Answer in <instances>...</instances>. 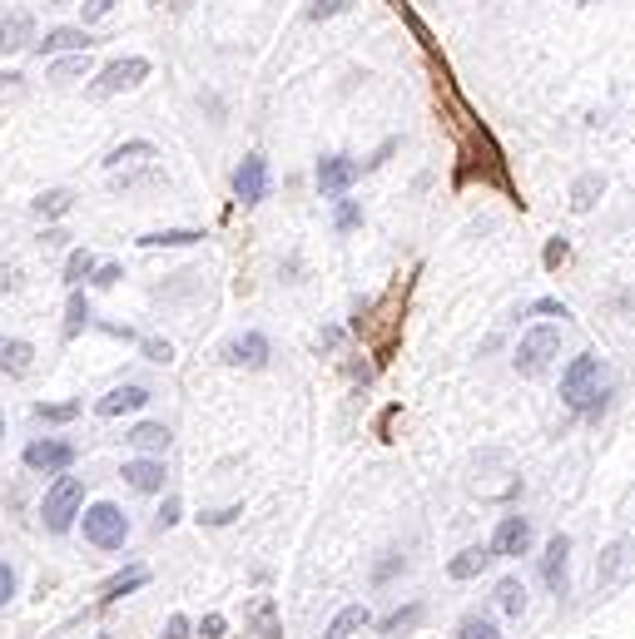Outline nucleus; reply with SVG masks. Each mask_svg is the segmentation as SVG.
<instances>
[{
    "label": "nucleus",
    "mask_w": 635,
    "mask_h": 639,
    "mask_svg": "<svg viewBox=\"0 0 635 639\" xmlns=\"http://www.w3.org/2000/svg\"><path fill=\"white\" fill-rule=\"evenodd\" d=\"M239 516V505H229V511H208V516H199L204 526H229V521Z\"/></svg>",
    "instance_id": "43"
},
{
    "label": "nucleus",
    "mask_w": 635,
    "mask_h": 639,
    "mask_svg": "<svg viewBox=\"0 0 635 639\" xmlns=\"http://www.w3.org/2000/svg\"><path fill=\"white\" fill-rule=\"evenodd\" d=\"M234 194L243 204H263L269 198V159L263 155H249L239 169H234Z\"/></svg>",
    "instance_id": "10"
},
{
    "label": "nucleus",
    "mask_w": 635,
    "mask_h": 639,
    "mask_svg": "<svg viewBox=\"0 0 635 639\" xmlns=\"http://www.w3.org/2000/svg\"><path fill=\"white\" fill-rule=\"evenodd\" d=\"M120 278H125V273H120V263H104V269H94L90 283H94V288H115Z\"/></svg>",
    "instance_id": "38"
},
{
    "label": "nucleus",
    "mask_w": 635,
    "mask_h": 639,
    "mask_svg": "<svg viewBox=\"0 0 635 639\" xmlns=\"http://www.w3.org/2000/svg\"><path fill=\"white\" fill-rule=\"evenodd\" d=\"M80 505H84V481L80 476H60V481L45 491L41 501V521L50 536H65V530L75 526V516H80Z\"/></svg>",
    "instance_id": "3"
},
{
    "label": "nucleus",
    "mask_w": 635,
    "mask_h": 639,
    "mask_svg": "<svg viewBox=\"0 0 635 639\" xmlns=\"http://www.w3.org/2000/svg\"><path fill=\"white\" fill-rule=\"evenodd\" d=\"M65 238H70V233H60V228H45V238H41V243H45V248H60Z\"/></svg>",
    "instance_id": "45"
},
{
    "label": "nucleus",
    "mask_w": 635,
    "mask_h": 639,
    "mask_svg": "<svg viewBox=\"0 0 635 639\" xmlns=\"http://www.w3.org/2000/svg\"><path fill=\"white\" fill-rule=\"evenodd\" d=\"M84 540H90L94 550H125L129 540V516L120 511V505L100 501L84 511Z\"/></svg>",
    "instance_id": "4"
},
{
    "label": "nucleus",
    "mask_w": 635,
    "mask_h": 639,
    "mask_svg": "<svg viewBox=\"0 0 635 639\" xmlns=\"http://www.w3.org/2000/svg\"><path fill=\"white\" fill-rule=\"evenodd\" d=\"M542 585L552 595H566L571 585V536H552L542 550Z\"/></svg>",
    "instance_id": "8"
},
{
    "label": "nucleus",
    "mask_w": 635,
    "mask_h": 639,
    "mask_svg": "<svg viewBox=\"0 0 635 639\" xmlns=\"http://www.w3.org/2000/svg\"><path fill=\"white\" fill-rule=\"evenodd\" d=\"M562 259H566V243H552V248H546V263H552V269H556Z\"/></svg>",
    "instance_id": "46"
},
{
    "label": "nucleus",
    "mask_w": 635,
    "mask_h": 639,
    "mask_svg": "<svg viewBox=\"0 0 635 639\" xmlns=\"http://www.w3.org/2000/svg\"><path fill=\"white\" fill-rule=\"evenodd\" d=\"M75 442H60V436H41V442L25 446V466L31 471H70L75 466Z\"/></svg>",
    "instance_id": "9"
},
{
    "label": "nucleus",
    "mask_w": 635,
    "mask_h": 639,
    "mask_svg": "<svg viewBox=\"0 0 635 639\" xmlns=\"http://www.w3.org/2000/svg\"><path fill=\"white\" fill-rule=\"evenodd\" d=\"M70 208H75L70 189H45V194L35 198V214H41V218H60V214H70Z\"/></svg>",
    "instance_id": "24"
},
{
    "label": "nucleus",
    "mask_w": 635,
    "mask_h": 639,
    "mask_svg": "<svg viewBox=\"0 0 635 639\" xmlns=\"http://www.w3.org/2000/svg\"><path fill=\"white\" fill-rule=\"evenodd\" d=\"M149 80V60L145 55H125V60H115V65H104L100 75H94V84H90V94H125V90H139V84Z\"/></svg>",
    "instance_id": "5"
},
{
    "label": "nucleus",
    "mask_w": 635,
    "mask_h": 639,
    "mask_svg": "<svg viewBox=\"0 0 635 639\" xmlns=\"http://www.w3.org/2000/svg\"><path fill=\"white\" fill-rule=\"evenodd\" d=\"M457 639H501V629L491 625L487 615H467V619L457 625Z\"/></svg>",
    "instance_id": "30"
},
{
    "label": "nucleus",
    "mask_w": 635,
    "mask_h": 639,
    "mask_svg": "<svg viewBox=\"0 0 635 639\" xmlns=\"http://www.w3.org/2000/svg\"><path fill=\"white\" fill-rule=\"evenodd\" d=\"M367 625H373V609H367V605H348V609H338V615H333V625H328L324 639H353L358 629H367Z\"/></svg>",
    "instance_id": "17"
},
{
    "label": "nucleus",
    "mask_w": 635,
    "mask_h": 639,
    "mask_svg": "<svg viewBox=\"0 0 635 639\" xmlns=\"http://www.w3.org/2000/svg\"><path fill=\"white\" fill-rule=\"evenodd\" d=\"M11 94H21V75H0V100H11Z\"/></svg>",
    "instance_id": "44"
},
{
    "label": "nucleus",
    "mask_w": 635,
    "mask_h": 639,
    "mask_svg": "<svg viewBox=\"0 0 635 639\" xmlns=\"http://www.w3.org/2000/svg\"><path fill=\"white\" fill-rule=\"evenodd\" d=\"M532 312H546V318H571V312H566V303H556V298L532 303Z\"/></svg>",
    "instance_id": "41"
},
{
    "label": "nucleus",
    "mask_w": 635,
    "mask_h": 639,
    "mask_svg": "<svg viewBox=\"0 0 635 639\" xmlns=\"http://www.w3.org/2000/svg\"><path fill=\"white\" fill-rule=\"evenodd\" d=\"M497 605H501V615L521 619V615H526V585H521V580H517V575L497 580Z\"/></svg>",
    "instance_id": "20"
},
{
    "label": "nucleus",
    "mask_w": 635,
    "mask_h": 639,
    "mask_svg": "<svg viewBox=\"0 0 635 639\" xmlns=\"http://www.w3.org/2000/svg\"><path fill=\"white\" fill-rule=\"evenodd\" d=\"M397 570H407V560H402V556H397V550H387V560H383V566H377V570H373V580H377V585H387V580H393V575H397Z\"/></svg>",
    "instance_id": "35"
},
{
    "label": "nucleus",
    "mask_w": 635,
    "mask_h": 639,
    "mask_svg": "<svg viewBox=\"0 0 635 639\" xmlns=\"http://www.w3.org/2000/svg\"><path fill=\"white\" fill-rule=\"evenodd\" d=\"M55 5H70V0H55Z\"/></svg>",
    "instance_id": "48"
},
{
    "label": "nucleus",
    "mask_w": 635,
    "mask_h": 639,
    "mask_svg": "<svg viewBox=\"0 0 635 639\" xmlns=\"http://www.w3.org/2000/svg\"><path fill=\"white\" fill-rule=\"evenodd\" d=\"M165 639H189V619H184V615H169V625H165Z\"/></svg>",
    "instance_id": "42"
},
{
    "label": "nucleus",
    "mask_w": 635,
    "mask_h": 639,
    "mask_svg": "<svg viewBox=\"0 0 635 639\" xmlns=\"http://www.w3.org/2000/svg\"><path fill=\"white\" fill-rule=\"evenodd\" d=\"M35 362V347L25 338H0V372L5 377H25Z\"/></svg>",
    "instance_id": "16"
},
{
    "label": "nucleus",
    "mask_w": 635,
    "mask_h": 639,
    "mask_svg": "<svg viewBox=\"0 0 635 639\" xmlns=\"http://www.w3.org/2000/svg\"><path fill=\"white\" fill-rule=\"evenodd\" d=\"M149 580V570L145 566H135V570H125V575H115L110 585H104V600H120V595H129V590H139Z\"/></svg>",
    "instance_id": "29"
},
{
    "label": "nucleus",
    "mask_w": 635,
    "mask_h": 639,
    "mask_svg": "<svg viewBox=\"0 0 635 639\" xmlns=\"http://www.w3.org/2000/svg\"><path fill=\"white\" fill-rule=\"evenodd\" d=\"M125 486L129 491H165V461L155 456H139V461H125Z\"/></svg>",
    "instance_id": "13"
},
{
    "label": "nucleus",
    "mask_w": 635,
    "mask_h": 639,
    "mask_svg": "<svg viewBox=\"0 0 635 639\" xmlns=\"http://www.w3.org/2000/svg\"><path fill=\"white\" fill-rule=\"evenodd\" d=\"M115 5H120V0H80V15H84V25H90V21H104V15L115 11Z\"/></svg>",
    "instance_id": "34"
},
{
    "label": "nucleus",
    "mask_w": 635,
    "mask_h": 639,
    "mask_svg": "<svg viewBox=\"0 0 635 639\" xmlns=\"http://www.w3.org/2000/svg\"><path fill=\"white\" fill-rule=\"evenodd\" d=\"M601 189H605L601 174H581V179H576V189H571V208H576V214L596 208V194H601Z\"/></svg>",
    "instance_id": "25"
},
{
    "label": "nucleus",
    "mask_w": 635,
    "mask_h": 639,
    "mask_svg": "<svg viewBox=\"0 0 635 639\" xmlns=\"http://www.w3.org/2000/svg\"><path fill=\"white\" fill-rule=\"evenodd\" d=\"M129 446H139V452H169V442H174V436H169V426L165 422H139L135 432L125 436Z\"/></svg>",
    "instance_id": "19"
},
{
    "label": "nucleus",
    "mask_w": 635,
    "mask_h": 639,
    "mask_svg": "<svg viewBox=\"0 0 635 639\" xmlns=\"http://www.w3.org/2000/svg\"><path fill=\"white\" fill-rule=\"evenodd\" d=\"M199 228H159V233H145L139 238V248H189V243H199Z\"/></svg>",
    "instance_id": "21"
},
{
    "label": "nucleus",
    "mask_w": 635,
    "mask_h": 639,
    "mask_svg": "<svg viewBox=\"0 0 635 639\" xmlns=\"http://www.w3.org/2000/svg\"><path fill=\"white\" fill-rule=\"evenodd\" d=\"M35 41V21L25 11L0 15V50H25Z\"/></svg>",
    "instance_id": "15"
},
{
    "label": "nucleus",
    "mask_w": 635,
    "mask_h": 639,
    "mask_svg": "<svg viewBox=\"0 0 635 639\" xmlns=\"http://www.w3.org/2000/svg\"><path fill=\"white\" fill-rule=\"evenodd\" d=\"M159 149L149 145V139H129V145H120V149H110V155H104V164L110 169H125V164H135V159H155Z\"/></svg>",
    "instance_id": "22"
},
{
    "label": "nucleus",
    "mask_w": 635,
    "mask_h": 639,
    "mask_svg": "<svg viewBox=\"0 0 635 639\" xmlns=\"http://www.w3.org/2000/svg\"><path fill=\"white\" fill-rule=\"evenodd\" d=\"M417 619H422V605H417V600H412V605H407V609H393V615H387L377 629H383V635H407V629H412Z\"/></svg>",
    "instance_id": "28"
},
{
    "label": "nucleus",
    "mask_w": 635,
    "mask_h": 639,
    "mask_svg": "<svg viewBox=\"0 0 635 639\" xmlns=\"http://www.w3.org/2000/svg\"><path fill=\"white\" fill-rule=\"evenodd\" d=\"M491 560H497V550H491V540H487V546H467V550H462V556H452L447 575H452V580H477L481 570L491 566Z\"/></svg>",
    "instance_id": "14"
},
{
    "label": "nucleus",
    "mask_w": 635,
    "mask_h": 639,
    "mask_svg": "<svg viewBox=\"0 0 635 639\" xmlns=\"http://www.w3.org/2000/svg\"><path fill=\"white\" fill-rule=\"evenodd\" d=\"M145 402H149V387L125 381V387H115L110 397H100V402H94V412H100V417H125V412H139Z\"/></svg>",
    "instance_id": "12"
},
{
    "label": "nucleus",
    "mask_w": 635,
    "mask_h": 639,
    "mask_svg": "<svg viewBox=\"0 0 635 639\" xmlns=\"http://www.w3.org/2000/svg\"><path fill=\"white\" fill-rule=\"evenodd\" d=\"M491 550H497V560H521V556H532V521L521 516V511L501 516L497 530H491Z\"/></svg>",
    "instance_id": "6"
},
{
    "label": "nucleus",
    "mask_w": 635,
    "mask_h": 639,
    "mask_svg": "<svg viewBox=\"0 0 635 639\" xmlns=\"http://www.w3.org/2000/svg\"><path fill=\"white\" fill-rule=\"evenodd\" d=\"M556 357H562V328H556V322H536V328L521 332L511 367H517L521 377H542Z\"/></svg>",
    "instance_id": "1"
},
{
    "label": "nucleus",
    "mask_w": 635,
    "mask_h": 639,
    "mask_svg": "<svg viewBox=\"0 0 635 639\" xmlns=\"http://www.w3.org/2000/svg\"><path fill=\"white\" fill-rule=\"evenodd\" d=\"M90 322V303H84L80 288H70V308H65V342L80 338V328Z\"/></svg>",
    "instance_id": "26"
},
{
    "label": "nucleus",
    "mask_w": 635,
    "mask_h": 639,
    "mask_svg": "<svg viewBox=\"0 0 635 639\" xmlns=\"http://www.w3.org/2000/svg\"><path fill=\"white\" fill-rule=\"evenodd\" d=\"M224 629H229V625H224V615H204L199 635H204V639H224Z\"/></svg>",
    "instance_id": "40"
},
{
    "label": "nucleus",
    "mask_w": 635,
    "mask_h": 639,
    "mask_svg": "<svg viewBox=\"0 0 635 639\" xmlns=\"http://www.w3.org/2000/svg\"><path fill=\"white\" fill-rule=\"evenodd\" d=\"M100 639H115V635H100Z\"/></svg>",
    "instance_id": "49"
},
{
    "label": "nucleus",
    "mask_w": 635,
    "mask_h": 639,
    "mask_svg": "<svg viewBox=\"0 0 635 639\" xmlns=\"http://www.w3.org/2000/svg\"><path fill=\"white\" fill-rule=\"evenodd\" d=\"M174 521H179V495H169V501L159 505V521H155V526H159V530H169Z\"/></svg>",
    "instance_id": "39"
},
{
    "label": "nucleus",
    "mask_w": 635,
    "mask_h": 639,
    "mask_svg": "<svg viewBox=\"0 0 635 639\" xmlns=\"http://www.w3.org/2000/svg\"><path fill=\"white\" fill-rule=\"evenodd\" d=\"M11 600H15V570L0 560V609L11 605Z\"/></svg>",
    "instance_id": "37"
},
{
    "label": "nucleus",
    "mask_w": 635,
    "mask_h": 639,
    "mask_svg": "<svg viewBox=\"0 0 635 639\" xmlns=\"http://www.w3.org/2000/svg\"><path fill=\"white\" fill-rule=\"evenodd\" d=\"M94 269H100V263H94V253H90V248H75L70 259H65V288H80V283L90 278Z\"/></svg>",
    "instance_id": "23"
},
{
    "label": "nucleus",
    "mask_w": 635,
    "mask_h": 639,
    "mask_svg": "<svg viewBox=\"0 0 635 639\" xmlns=\"http://www.w3.org/2000/svg\"><path fill=\"white\" fill-rule=\"evenodd\" d=\"M601 377H605V367H601V357H596V352H581V357L566 362V367H562V402H566V412L581 417L586 402L596 397V387H601Z\"/></svg>",
    "instance_id": "2"
},
{
    "label": "nucleus",
    "mask_w": 635,
    "mask_h": 639,
    "mask_svg": "<svg viewBox=\"0 0 635 639\" xmlns=\"http://www.w3.org/2000/svg\"><path fill=\"white\" fill-rule=\"evenodd\" d=\"M80 75H90V50H75L70 60H55L50 65V80H60V84L80 80Z\"/></svg>",
    "instance_id": "27"
},
{
    "label": "nucleus",
    "mask_w": 635,
    "mask_h": 639,
    "mask_svg": "<svg viewBox=\"0 0 635 639\" xmlns=\"http://www.w3.org/2000/svg\"><path fill=\"white\" fill-rule=\"evenodd\" d=\"M586 5H591V0H586Z\"/></svg>",
    "instance_id": "50"
},
{
    "label": "nucleus",
    "mask_w": 635,
    "mask_h": 639,
    "mask_svg": "<svg viewBox=\"0 0 635 639\" xmlns=\"http://www.w3.org/2000/svg\"><path fill=\"white\" fill-rule=\"evenodd\" d=\"M0 436H5V412H0Z\"/></svg>",
    "instance_id": "47"
},
{
    "label": "nucleus",
    "mask_w": 635,
    "mask_h": 639,
    "mask_svg": "<svg viewBox=\"0 0 635 639\" xmlns=\"http://www.w3.org/2000/svg\"><path fill=\"white\" fill-rule=\"evenodd\" d=\"M358 174H363V164H358L353 155H328V159H318V194L324 198H343L348 189L358 184Z\"/></svg>",
    "instance_id": "7"
},
{
    "label": "nucleus",
    "mask_w": 635,
    "mask_h": 639,
    "mask_svg": "<svg viewBox=\"0 0 635 639\" xmlns=\"http://www.w3.org/2000/svg\"><path fill=\"white\" fill-rule=\"evenodd\" d=\"M80 417V402H55V407H35V422H75Z\"/></svg>",
    "instance_id": "32"
},
{
    "label": "nucleus",
    "mask_w": 635,
    "mask_h": 639,
    "mask_svg": "<svg viewBox=\"0 0 635 639\" xmlns=\"http://www.w3.org/2000/svg\"><path fill=\"white\" fill-rule=\"evenodd\" d=\"M363 224V204H353V198H338V214H333V228L338 233H353V228Z\"/></svg>",
    "instance_id": "31"
},
{
    "label": "nucleus",
    "mask_w": 635,
    "mask_h": 639,
    "mask_svg": "<svg viewBox=\"0 0 635 639\" xmlns=\"http://www.w3.org/2000/svg\"><path fill=\"white\" fill-rule=\"evenodd\" d=\"M269 357H273V342L263 332H243V338H234L224 347V362H234V367H269Z\"/></svg>",
    "instance_id": "11"
},
{
    "label": "nucleus",
    "mask_w": 635,
    "mask_h": 639,
    "mask_svg": "<svg viewBox=\"0 0 635 639\" xmlns=\"http://www.w3.org/2000/svg\"><path fill=\"white\" fill-rule=\"evenodd\" d=\"M90 35H84V25H60V31H50L41 41V55H60V50H90Z\"/></svg>",
    "instance_id": "18"
},
{
    "label": "nucleus",
    "mask_w": 635,
    "mask_h": 639,
    "mask_svg": "<svg viewBox=\"0 0 635 639\" xmlns=\"http://www.w3.org/2000/svg\"><path fill=\"white\" fill-rule=\"evenodd\" d=\"M139 347H145V357H149V362H174V347H169L165 338H145Z\"/></svg>",
    "instance_id": "36"
},
{
    "label": "nucleus",
    "mask_w": 635,
    "mask_h": 639,
    "mask_svg": "<svg viewBox=\"0 0 635 639\" xmlns=\"http://www.w3.org/2000/svg\"><path fill=\"white\" fill-rule=\"evenodd\" d=\"M348 5H353V0H313V5H308V21H333L338 11H348Z\"/></svg>",
    "instance_id": "33"
}]
</instances>
